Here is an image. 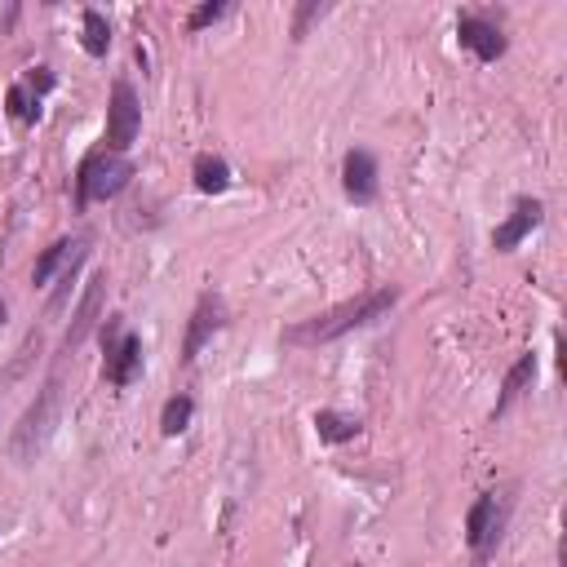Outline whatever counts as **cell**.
Instances as JSON below:
<instances>
[{"mask_svg":"<svg viewBox=\"0 0 567 567\" xmlns=\"http://www.w3.org/2000/svg\"><path fill=\"white\" fill-rule=\"evenodd\" d=\"M395 302H399V288H373V293L355 297V302H342V306H333V311H324V315H315V319H302V324H293V328L284 333V342H293V346L333 342V337L350 333V328H364V324H373V319H381Z\"/></svg>","mask_w":567,"mask_h":567,"instance_id":"cell-1","label":"cell"},{"mask_svg":"<svg viewBox=\"0 0 567 567\" xmlns=\"http://www.w3.org/2000/svg\"><path fill=\"white\" fill-rule=\"evenodd\" d=\"M129 182H133V164L125 156H116V151H94L76 173V209H85V204H94V200H116Z\"/></svg>","mask_w":567,"mask_h":567,"instance_id":"cell-2","label":"cell"},{"mask_svg":"<svg viewBox=\"0 0 567 567\" xmlns=\"http://www.w3.org/2000/svg\"><path fill=\"white\" fill-rule=\"evenodd\" d=\"M505 514H510V501L497 497V492H483L479 501L470 505V514H466V541H470V550H474V559H488L492 550H497V541H501V528H505Z\"/></svg>","mask_w":567,"mask_h":567,"instance_id":"cell-3","label":"cell"},{"mask_svg":"<svg viewBox=\"0 0 567 567\" xmlns=\"http://www.w3.org/2000/svg\"><path fill=\"white\" fill-rule=\"evenodd\" d=\"M102 342H107V364H102V377L111 386H129L142 368V337L138 333H120V315H111L102 324Z\"/></svg>","mask_w":567,"mask_h":567,"instance_id":"cell-4","label":"cell"},{"mask_svg":"<svg viewBox=\"0 0 567 567\" xmlns=\"http://www.w3.org/2000/svg\"><path fill=\"white\" fill-rule=\"evenodd\" d=\"M138 129H142L138 94H133L129 80H116V85H111V107H107V151L125 156L133 147V138H138Z\"/></svg>","mask_w":567,"mask_h":567,"instance_id":"cell-5","label":"cell"},{"mask_svg":"<svg viewBox=\"0 0 567 567\" xmlns=\"http://www.w3.org/2000/svg\"><path fill=\"white\" fill-rule=\"evenodd\" d=\"M54 408H58V381H49L45 395H40V404L27 408L23 426H18V435H14V457H18V461L36 457V448H40V443H45V435H49V417H54Z\"/></svg>","mask_w":567,"mask_h":567,"instance_id":"cell-6","label":"cell"},{"mask_svg":"<svg viewBox=\"0 0 567 567\" xmlns=\"http://www.w3.org/2000/svg\"><path fill=\"white\" fill-rule=\"evenodd\" d=\"M545 218V204L541 200H532V195H523V200H514V209H510V218H505L497 231H492V249L497 253H510V249H519L523 240L541 226Z\"/></svg>","mask_w":567,"mask_h":567,"instance_id":"cell-7","label":"cell"},{"mask_svg":"<svg viewBox=\"0 0 567 567\" xmlns=\"http://www.w3.org/2000/svg\"><path fill=\"white\" fill-rule=\"evenodd\" d=\"M226 324V302L218 293H204L200 302H195L191 311V324H187V342H182V364H191L195 355L204 350V342H209L213 333Z\"/></svg>","mask_w":567,"mask_h":567,"instance_id":"cell-8","label":"cell"},{"mask_svg":"<svg viewBox=\"0 0 567 567\" xmlns=\"http://www.w3.org/2000/svg\"><path fill=\"white\" fill-rule=\"evenodd\" d=\"M102 302H107V275H94L85 288V297H80V306H76V315H71V328H67V337H63V355H71V350H80L85 346V337L94 333V324H98V315H102Z\"/></svg>","mask_w":567,"mask_h":567,"instance_id":"cell-9","label":"cell"},{"mask_svg":"<svg viewBox=\"0 0 567 567\" xmlns=\"http://www.w3.org/2000/svg\"><path fill=\"white\" fill-rule=\"evenodd\" d=\"M457 36H461V45L470 49L479 63H497V58L505 54V36H501V27H492L488 18H457Z\"/></svg>","mask_w":567,"mask_h":567,"instance_id":"cell-10","label":"cell"},{"mask_svg":"<svg viewBox=\"0 0 567 567\" xmlns=\"http://www.w3.org/2000/svg\"><path fill=\"white\" fill-rule=\"evenodd\" d=\"M342 187L355 204H373L377 200V160H373V151H346Z\"/></svg>","mask_w":567,"mask_h":567,"instance_id":"cell-11","label":"cell"},{"mask_svg":"<svg viewBox=\"0 0 567 567\" xmlns=\"http://www.w3.org/2000/svg\"><path fill=\"white\" fill-rule=\"evenodd\" d=\"M85 257V240H54L45 253L36 257V271H32V284L36 288H45L49 280H54V271L58 266H67V262H80Z\"/></svg>","mask_w":567,"mask_h":567,"instance_id":"cell-12","label":"cell"},{"mask_svg":"<svg viewBox=\"0 0 567 567\" xmlns=\"http://www.w3.org/2000/svg\"><path fill=\"white\" fill-rule=\"evenodd\" d=\"M532 377H536V355L528 350V355H519V359H514V368L505 373V381H501V395H497V408H492V417H501V412L510 408L514 399H519L523 390L532 386Z\"/></svg>","mask_w":567,"mask_h":567,"instance_id":"cell-13","label":"cell"},{"mask_svg":"<svg viewBox=\"0 0 567 567\" xmlns=\"http://www.w3.org/2000/svg\"><path fill=\"white\" fill-rule=\"evenodd\" d=\"M364 430V421L350 417V412H333V408H319L315 412V435L324 443H350Z\"/></svg>","mask_w":567,"mask_h":567,"instance_id":"cell-14","label":"cell"},{"mask_svg":"<svg viewBox=\"0 0 567 567\" xmlns=\"http://www.w3.org/2000/svg\"><path fill=\"white\" fill-rule=\"evenodd\" d=\"M191 173H195V191H204V195H222L231 187V164L222 156H195Z\"/></svg>","mask_w":567,"mask_h":567,"instance_id":"cell-15","label":"cell"},{"mask_svg":"<svg viewBox=\"0 0 567 567\" xmlns=\"http://www.w3.org/2000/svg\"><path fill=\"white\" fill-rule=\"evenodd\" d=\"M191 417H195V399L191 395H173L160 412V430L173 439V435H182V430L191 426Z\"/></svg>","mask_w":567,"mask_h":567,"instance_id":"cell-16","label":"cell"},{"mask_svg":"<svg viewBox=\"0 0 567 567\" xmlns=\"http://www.w3.org/2000/svg\"><path fill=\"white\" fill-rule=\"evenodd\" d=\"M80 23H85V54L89 58H102L111 49V27H107V18L98 14V9H85V18H80Z\"/></svg>","mask_w":567,"mask_h":567,"instance_id":"cell-17","label":"cell"},{"mask_svg":"<svg viewBox=\"0 0 567 567\" xmlns=\"http://www.w3.org/2000/svg\"><path fill=\"white\" fill-rule=\"evenodd\" d=\"M5 107H9V116L23 120V125H32V120L40 116V98H36L27 85H14V89H9V94H5Z\"/></svg>","mask_w":567,"mask_h":567,"instance_id":"cell-18","label":"cell"},{"mask_svg":"<svg viewBox=\"0 0 567 567\" xmlns=\"http://www.w3.org/2000/svg\"><path fill=\"white\" fill-rule=\"evenodd\" d=\"M226 14V5H200L195 14L187 18V32H200V27H209V23H218V18Z\"/></svg>","mask_w":567,"mask_h":567,"instance_id":"cell-19","label":"cell"},{"mask_svg":"<svg viewBox=\"0 0 567 567\" xmlns=\"http://www.w3.org/2000/svg\"><path fill=\"white\" fill-rule=\"evenodd\" d=\"M319 14H324V5H302V9H297L293 36H306V23H311V18H319Z\"/></svg>","mask_w":567,"mask_h":567,"instance_id":"cell-20","label":"cell"},{"mask_svg":"<svg viewBox=\"0 0 567 567\" xmlns=\"http://www.w3.org/2000/svg\"><path fill=\"white\" fill-rule=\"evenodd\" d=\"M0 324H5V302H0Z\"/></svg>","mask_w":567,"mask_h":567,"instance_id":"cell-21","label":"cell"}]
</instances>
